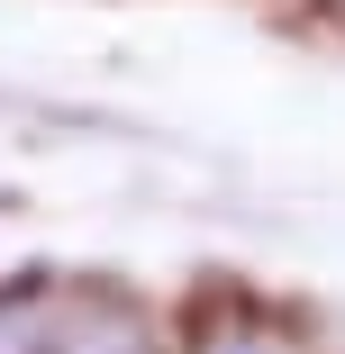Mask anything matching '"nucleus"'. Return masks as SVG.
I'll use <instances>...</instances> for the list:
<instances>
[{
    "label": "nucleus",
    "mask_w": 345,
    "mask_h": 354,
    "mask_svg": "<svg viewBox=\"0 0 345 354\" xmlns=\"http://www.w3.org/2000/svg\"><path fill=\"white\" fill-rule=\"evenodd\" d=\"M37 354H164V345H155V327L136 318V309L91 300V309H46Z\"/></svg>",
    "instance_id": "nucleus-1"
}]
</instances>
